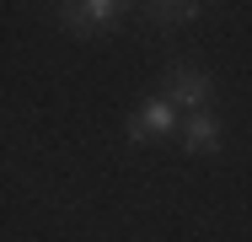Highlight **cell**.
I'll list each match as a JSON object with an SVG mask.
<instances>
[{
	"label": "cell",
	"instance_id": "4",
	"mask_svg": "<svg viewBox=\"0 0 252 242\" xmlns=\"http://www.w3.org/2000/svg\"><path fill=\"white\" fill-rule=\"evenodd\" d=\"M134 16L151 27V33H177V27H193L204 16V5L199 0H134Z\"/></svg>",
	"mask_w": 252,
	"mask_h": 242
},
{
	"label": "cell",
	"instance_id": "5",
	"mask_svg": "<svg viewBox=\"0 0 252 242\" xmlns=\"http://www.w3.org/2000/svg\"><path fill=\"white\" fill-rule=\"evenodd\" d=\"M177 135H183V151L188 156H209V151L225 145V124L215 113H183L177 119Z\"/></svg>",
	"mask_w": 252,
	"mask_h": 242
},
{
	"label": "cell",
	"instance_id": "6",
	"mask_svg": "<svg viewBox=\"0 0 252 242\" xmlns=\"http://www.w3.org/2000/svg\"><path fill=\"white\" fill-rule=\"evenodd\" d=\"M199 5H225V0H199Z\"/></svg>",
	"mask_w": 252,
	"mask_h": 242
},
{
	"label": "cell",
	"instance_id": "2",
	"mask_svg": "<svg viewBox=\"0 0 252 242\" xmlns=\"http://www.w3.org/2000/svg\"><path fill=\"white\" fill-rule=\"evenodd\" d=\"M156 92L166 97L177 113H209V102H215V81H209V70H204L199 59H166L161 65V86Z\"/></svg>",
	"mask_w": 252,
	"mask_h": 242
},
{
	"label": "cell",
	"instance_id": "3",
	"mask_svg": "<svg viewBox=\"0 0 252 242\" xmlns=\"http://www.w3.org/2000/svg\"><path fill=\"white\" fill-rule=\"evenodd\" d=\"M177 108L166 102L161 92H151L134 113H129V124H124V135H129V145H151V140H166V135H177Z\"/></svg>",
	"mask_w": 252,
	"mask_h": 242
},
{
	"label": "cell",
	"instance_id": "1",
	"mask_svg": "<svg viewBox=\"0 0 252 242\" xmlns=\"http://www.w3.org/2000/svg\"><path fill=\"white\" fill-rule=\"evenodd\" d=\"M134 16V0H54V22L70 38H107L118 22Z\"/></svg>",
	"mask_w": 252,
	"mask_h": 242
}]
</instances>
